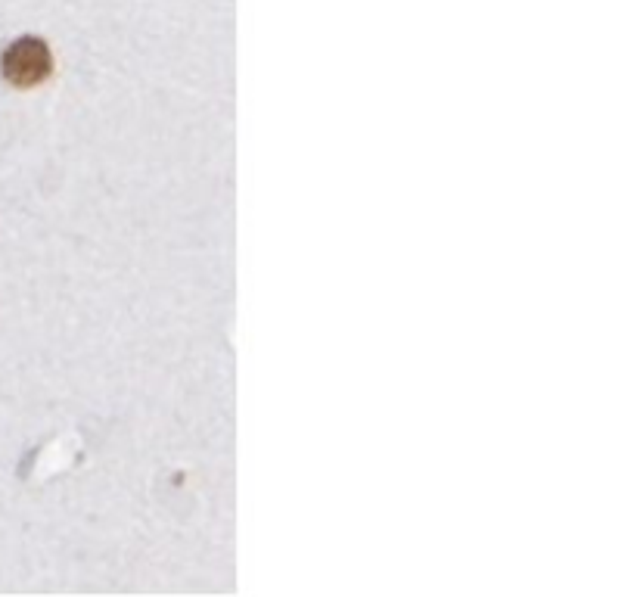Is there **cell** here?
Masks as SVG:
<instances>
[{
  "mask_svg": "<svg viewBox=\"0 0 637 597\" xmlns=\"http://www.w3.org/2000/svg\"><path fill=\"white\" fill-rule=\"evenodd\" d=\"M0 72L19 91L38 88L41 81L50 78L53 72V56L47 41L41 38H19L4 50V60H0Z\"/></svg>",
  "mask_w": 637,
  "mask_h": 597,
  "instance_id": "obj_1",
  "label": "cell"
}]
</instances>
